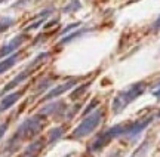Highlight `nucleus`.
Wrapping results in <instances>:
<instances>
[{
  "label": "nucleus",
  "mask_w": 160,
  "mask_h": 157,
  "mask_svg": "<svg viewBox=\"0 0 160 157\" xmlns=\"http://www.w3.org/2000/svg\"><path fill=\"white\" fill-rule=\"evenodd\" d=\"M144 89H145V86H144L142 83H136V85H132L131 88H127L126 90H123V92L114 99L113 110L116 111V113L122 111V110L125 108L131 101H133L136 96H140L141 94L144 92Z\"/></svg>",
  "instance_id": "1"
},
{
  "label": "nucleus",
  "mask_w": 160,
  "mask_h": 157,
  "mask_svg": "<svg viewBox=\"0 0 160 157\" xmlns=\"http://www.w3.org/2000/svg\"><path fill=\"white\" fill-rule=\"evenodd\" d=\"M101 117H102V113H101L100 110L92 113L91 116H87L86 119L76 128V130H74V133H73V138H83V137H86V135H89V133L100 124Z\"/></svg>",
  "instance_id": "2"
},
{
  "label": "nucleus",
  "mask_w": 160,
  "mask_h": 157,
  "mask_svg": "<svg viewBox=\"0 0 160 157\" xmlns=\"http://www.w3.org/2000/svg\"><path fill=\"white\" fill-rule=\"evenodd\" d=\"M80 7V3L77 2V0H71V5L70 6H67V9H65V12L68 11V12H71V11H77Z\"/></svg>",
  "instance_id": "10"
},
{
  "label": "nucleus",
  "mask_w": 160,
  "mask_h": 157,
  "mask_svg": "<svg viewBox=\"0 0 160 157\" xmlns=\"http://www.w3.org/2000/svg\"><path fill=\"white\" fill-rule=\"evenodd\" d=\"M76 85L74 82H67V83H64V85H61V86H58V88H55L53 90H51L49 94H47L43 99L45 101H47V99H52V98H56V96H60L61 94H64L65 90H68V89H71Z\"/></svg>",
  "instance_id": "6"
},
{
  "label": "nucleus",
  "mask_w": 160,
  "mask_h": 157,
  "mask_svg": "<svg viewBox=\"0 0 160 157\" xmlns=\"http://www.w3.org/2000/svg\"><path fill=\"white\" fill-rule=\"evenodd\" d=\"M13 24L12 18H0V33L5 31L6 28H9Z\"/></svg>",
  "instance_id": "8"
},
{
  "label": "nucleus",
  "mask_w": 160,
  "mask_h": 157,
  "mask_svg": "<svg viewBox=\"0 0 160 157\" xmlns=\"http://www.w3.org/2000/svg\"><path fill=\"white\" fill-rule=\"evenodd\" d=\"M16 61H18V55H16V54L9 55L6 59H3V61L0 62V74H2V73H5L6 70L12 68L13 65L16 64Z\"/></svg>",
  "instance_id": "7"
},
{
  "label": "nucleus",
  "mask_w": 160,
  "mask_h": 157,
  "mask_svg": "<svg viewBox=\"0 0 160 157\" xmlns=\"http://www.w3.org/2000/svg\"><path fill=\"white\" fill-rule=\"evenodd\" d=\"M96 104H98V102H96V101H93V102L91 104V105H89V107H92V108H93V105H96ZM89 111H91V108H87L86 111H85V113H89Z\"/></svg>",
  "instance_id": "13"
},
{
  "label": "nucleus",
  "mask_w": 160,
  "mask_h": 157,
  "mask_svg": "<svg viewBox=\"0 0 160 157\" xmlns=\"http://www.w3.org/2000/svg\"><path fill=\"white\" fill-rule=\"evenodd\" d=\"M21 95H22V92H21V90L6 95L5 98H3V99H2V102H0V111H5V110L11 108L13 104H15V102H16V101H18V99L21 98Z\"/></svg>",
  "instance_id": "5"
},
{
  "label": "nucleus",
  "mask_w": 160,
  "mask_h": 157,
  "mask_svg": "<svg viewBox=\"0 0 160 157\" xmlns=\"http://www.w3.org/2000/svg\"><path fill=\"white\" fill-rule=\"evenodd\" d=\"M42 129V120L39 117H31L20 126V129L16 132L15 138H20V139H27V138H33L36 133H39ZM13 138V139H15Z\"/></svg>",
  "instance_id": "3"
},
{
  "label": "nucleus",
  "mask_w": 160,
  "mask_h": 157,
  "mask_svg": "<svg viewBox=\"0 0 160 157\" xmlns=\"http://www.w3.org/2000/svg\"><path fill=\"white\" fill-rule=\"evenodd\" d=\"M77 25H79V22H76V24H71V25H68V27H65L64 30H62V31H61V34L64 36V34H67V33H70V31H71L73 28H76Z\"/></svg>",
  "instance_id": "11"
},
{
  "label": "nucleus",
  "mask_w": 160,
  "mask_h": 157,
  "mask_svg": "<svg viewBox=\"0 0 160 157\" xmlns=\"http://www.w3.org/2000/svg\"><path fill=\"white\" fill-rule=\"evenodd\" d=\"M6 129H7V124H6V123L0 124V139H2V137L5 135V132H6Z\"/></svg>",
  "instance_id": "12"
},
{
  "label": "nucleus",
  "mask_w": 160,
  "mask_h": 157,
  "mask_svg": "<svg viewBox=\"0 0 160 157\" xmlns=\"http://www.w3.org/2000/svg\"><path fill=\"white\" fill-rule=\"evenodd\" d=\"M0 2H3V0H0Z\"/></svg>",
  "instance_id": "14"
},
{
  "label": "nucleus",
  "mask_w": 160,
  "mask_h": 157,
  "mask_svg": "<svg viewBox=\"0 0 160 157\" xmlns=\"http://www.w3.org/2000/svg\"><path fill=\"white\" fill-rule=\"evenodd\" d=\"M22 41H24V36H18V37H15L13 40H11L6 46H3V48H2V50H0V58H3V56H9V55L12 54L13 50L18 48Z\"/></svg>",
  "instance_id": "4"
},
{
  "label": "nucleus",
  "mask_w": 160,
  "mask_h": 157,
  "mask_svg": "<svg viewBox=\"0 0 160 157\" xmlns=\"http://www.w3.org/2000/svg\"><path fill=\"white\" fill-rule=\"evenodd\" d=\"M61 135H62V130H61L60 128H58V129H52V132H51V137H49V142H53V139H55V138L58 139Z\"/></svg>",
  "instance_id": "9"
}]
</instances>
